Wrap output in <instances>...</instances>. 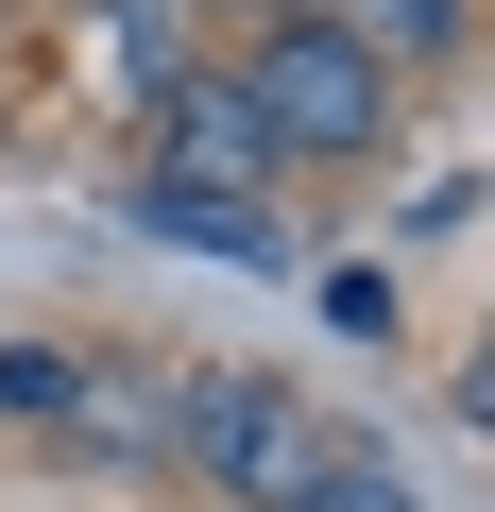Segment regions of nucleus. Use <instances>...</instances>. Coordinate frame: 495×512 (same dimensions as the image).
Instances as JSON below:
<instances>
[{
	"instance_id": "7",
	"label": "nucleus",
	"mask_w": 495,
	"mask_h": 512,
	"mask_svg": "<svg viewBox=\"0 0 495 512\" xmlns=\"http://www.w3.org/2000/svg\"><path fill=\"white\" fill-rule=\"evenodd\" d=\"M103 69L120 86H171V0H103Z\"/></svg>"
},
{
	"instance_id": "2",
	"label": "nucleus",
	"mask_w": 495,
	"mask_h": 512,
	"mask_svg": "<svg viewBox=\"0 0 495 512\" xmlns=\"http://www.w3.org/2000/svg\"><path fill=\"white\" fill-rule=\"evenodd\" d=\"M171 444H188L239 512H291V495H308V461H325V444H308V410H291L274 376H188V393H171Z\"/></svg>"
},
{
	"instance_id": "1",
	"label": "nucleus",
	"mask_w": 495,
	"mask_h": 512,
	"mask_svg": "<svg viewBox=\"0 0 495 512\" xmlns=\"http://www.w3.org/2000/svg\"><path fill=\"white\" fill-rule=\"evenodd\" d=\"M239 103H257L274 171H291V154H308V171H342V154H376V120H393V69H376L359 35H325V18H274V52L239 69Z\"/></svg>"
},
{
	"instance_id": "5",
	"label": "nucleus",
	"mask_w": 495,
	"mask_h": 512,
	"mask_svg": "<svg viewBox=\"0 0 495 512\" xmlns=\"http://www.w3.org/2000/svg\"><path fill=\"white\" fill-rule=\"evenodd\" d=\"M308 18H325V35H359L376 69H427V52L461 35V0H308Z\"/></svg>"
},
{
	"instance_id": "6",
	"label": "nucleus",
	"mask_w": 495,
	"mask_h": 512,
	"mask_svg": "<svg viewBox=\"0 0 495 512\" xmlns=\"http://www.w3.org/2000/svg\"><path fill=\"white\" fill-rule=\"evenodd\" d=\"M69 376H86V359H52V342H0V427H69Z\"/></svg>"
},
{
	"instance_id": "3",
	"label": "nucleus",
	"mask_w": 495,
	"mask_h": 512,
	"mask_svg": "<svg viewBox=\"0 0 495 512\" xmlns=\"http://www.w3.org/2000/svg\"><path fill=\"white\" fill-rule=\"evenodd\" d=\"M257 171H274V137H257V103H239V69H171V86H154V171H137V188L257 205Z\"/></svg>"
},
{
	"instance_id": "9",
	"label": "nucleus",
	"mask_w": 495,
	"mask_h": 512,
	"mask_svg": "<svg viewBox=\"0 0 495 512\" xmlns=\"http://www.w3.org/2000/svg\"><path fill=\"white\" fill-rule=\"evenodd\" d=\"M325 325L342 342H393V274H325Z\"/></svg>"
},
{
	"instance_id": "4",
	"label": "nucleus",
	"mask_w": 495,
	"mask_h": 512,
	"mask_svg": "<svg viewBox=\"0 0 495 512\" xmlns=\"http://www.w3.org/2000/svg\"><path fill=\"white\" fill-rule=\"evenodd\" d=\"M69 427H86L103 461H154V444H171V393H154V376H103V359H86V376H69Z\"/></svg>"
},
{
	"instance_id": "10",
	"label": "nucleus",
	"mask_w": 495,
	"mask_h": 512,
	"mask_svg": "<svg viewBox=\"0 0 495 512\" xmlns=\"http://www.w3.org/2000/svg\"><path fill=\"white\" fill-rule=\"evenodd\" d=\"M274 18H308V0H274Z\"/></svg>"
},
{
	"instance_id": "8",
	"label": "nucleus",
	"mask_w": 495,
	"mask_h": 512,
	"mask_svg": "<svg viewBox=\"0 0 495 512\" xmlns=\"http://www.w3.org/2000/svg\"><path fill=\"white\" fill-rule=\"evenodd\" d=\"M291 512H410V478H393V461H308Z\"/></svg>"
}]
</instances>
